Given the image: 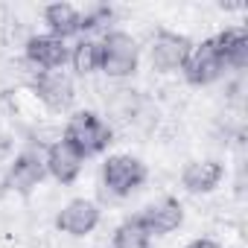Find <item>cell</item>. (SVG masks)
I'll return each instance as SVG.
<instances>
[{
	"instance_id": "obj_17",
	"label": "cell",
	"mask_w": 248,
	"mask_h": 248,
	"mask_svg": "<svg viewBox=\"0 0 248 248\" xmlns=\"http://www.w3.org/2000/svg\"><path fill=\"white\" fill-rule=\"evenodd\" d=\"M73 67L85 76V73H93L99 64H102V44L99 41H93V38H85V41H79L76 44V50H73Z\"/></svg>"
},
{
	"instance_id": "obj_8",
	"label": "cell",
	"mask_w": 248,
	"mask_h": 248,
	"mask_svg": "<svg viewBox=\"0 0 248 248\" xmlns=\"http://www.w3.org/2000/svg\"><path fill=\"white\" fill-rule=\"evenodd\" d=\"M44 164H47V170L56 175V181H62V184H70L79 172H82V164H85V158L64 140V138H59L50 149H47V155H44Z\"/></svg>"
},
{
	"instance_id": "obj_3",
	"label": "cell",
	"mask_w": 248,
	"mask_h": 248,
	"mask_svg": "<svg viewBox=\"0 0 248 248\" xmlns=\"http://www.w3.org/2000/svg\"><path fill=\"white\" fill-rule=\"evenodd\" d=\"M108 76H129L138 67V41L129 32H111L102 41V64Z\"/></svg>"
},
{
	"instance_id": "obj_16",
	"label": "cell",
	"mask_w": 248,
	"mask_h": 248,
	"mask_svg": "<svg viewBox=\"0 0 248 248\" xmlns=\"http://www.w3.org/2000/svg\"><path fill=\"white\" fill-rule=\"evenodd\" d=\"M149 236L140 219H129L114 231V248H149Z\"/></svg>"
},
{
	"instance_id": "obj_5",
	"label": "cell",
	"mask_w": 248,
	"mask_h": 248,
	"mask_svg": "<svg viewBox=\"0 0 248 248\" xmlns=\"http://www.w3.org/2000/svg\"><path fill=\"white\" fill-rule=\"evenodd\" d=\"M96 222H99V207H96L93 202H88V199H73V202H67V204L62 207L59 219H56L59 231H64V233H70V236H85V233H91V231L96 228Z\"/></svg>"
},
{
	"instance_id": "obj_13",
	"label": "cell",
	"mask_w": 248,
	"mask_h": 248,
	"mask_svg": "<svg viewBox=\"0 0 248 248\" xmlns=\"http://www.w3.org/2000/svg\"><path fill=\"white\" fill-rule=\"evenodd\" d=\"M44 18H47L53 35H59V38H64V35L82 30V15H79V9L70 6V3H53V6H47V9H44Z\"/></svg>"
},
{
	"instance_id": "obj_6",
	"label": "cell",
	"mask_w": 248,
	"mask_h": 248,
	"mask_svg": "<svg viewBox=\"0 0 248 248\" xmlns=\"http://www.w3.org/2000/svg\"><path fill=\"white\" fill-rule=\"evenodd\" d=\"M190 56V41L175 32H158L152 41V64L158 70H178Z\"/></svg>"
},
{
	"instance_id": "obj_10",
	"label": "cell",
	"mask_w": 248,
	"mask_h": 248,
	"mask_svg": "<svg viewBox=\"0 0 248 248\" xmlns=\"http://www.w3.org/2000/svg\"><path fill=\"white\" fill-rule=\"evenodd\" d=\"M35 88H38V96L56 111H62V108H67L73 102V82L62 70H41Z\"/></svg>"
},
{
	"instance_id": "obj_4",
	"label": "cell",
	"mask_w": 248,
	"mask_h": 248,
	"mask_svg": "<svg viewBox=\"0 0 248 248\" xmlns=\"http://www.w3.org/2000/svg\"><path fill=\"white\" fill-rule=\"evenodd\" d=\"M184 70H187V79L193 85H207V82L219 79L222 70H225V56H222L216 38H207L199 47H190V56L184 62Z\"/></svg>"
},
{
	"instance_id": "obj_9",
	"label": "cell",
	"mask_w": 248,
	"mask_h": 248,
	"mask_svg": "<svg viewBox=\"0 0 248 248\" xmlns=\"http://www.w3.org/2000/svg\"><path fill=\"white\" fill-rule=\"evenodd\" d=\"M44 172H47L44 155H41V152H24V155L15 158V164L9 167L6 187H12V190H18V193H30L32 187H38V181L44 178Z\"/></svg>"
},
{
	"instance_id": "obj_12",
	"label": "cell",
	"mask_w": 248,
	"mask_h": 248,
	"mask_svg": "<svg viewBox=\"0 0 248 248\" xmlns=\"http://www.w3.org/2000/svg\"><path fill=\"white\" fill-rule=\"evenodd\" d=\"M181 181L190 193H207L222 181V167L216 161H193V164H187Z\"/></svg>"
},
{
	"instance_id": "obj_14",
	"label": "cell",
	"mask_w": 248,
	"mask_h": 248,
	"mask_svg": "<svg viewBox=\"0 0 248 248\" xmlns=\"http://www.w3.org/2000/svg\"><path fill=\"white\" fill-rule=\"evenodd\" d=\"M216 44L225 56V67H245L248 62V35L245 30H228L216 35Z\"/></svg>"
},
{
	"instance_id": "obj_7",
	"label": "cell",
	"mask_w": 248,
	"mask_h": 248,
	"mask_svg": "<svg viewBox=\"0 0 248 248\" xmlns=\"http://www.w3.org/2000/svg\"><path fill=\"white\" fill-rule=\"evenodd\" d=\"M27 59L30 64L41 67V70H56L67 62V47H64V38L59 35H35L27 41Z\"/></svg>"
},
{
	"instance_id": "obj_11",
	"label": "cell",
	"mask_w": 248,
	"mask_h": 248,
	"mask_svg": "<svg viewBox=\"0 0 248 248\" xmlns=\"http://www.w3.org/2000/svg\"><path fill=\"white\" fill-rule=\"evenodd\" d=\"M184 219V210L175 199H164V202H155L146 207V213L140 216V222L146 225L149 233H170L181 225Z\"/></svg>"
},
{
	"instance_id": "obj_18",
	"label": "cell",
	"mask_w": 248,
	"mask_h": 248,
	"mask_svg": "<svg viewBox=\"0 0 248 248\" xmlns=\"http://www.w3.org/2000/svg\"><path fill=\"white\" fill-rule=\"evenodd\" d=\"M187 248H219L216 242H210V239H196V242H190Z\"/></svg>"
},
{
	"instance_id": "obj_15",
	"label": "cell",
	"mask_w": 248,
	"mask_h": 248,
	"mask_svg": "<svg viewBox=\"0 0 248 248\" xmlns=\"http://www.w3.org/2000/svg\"><path fill=\"white\" fill-rule=\"evenodd\" d=\"M140 105H143V99L138 96V91H129V88L111 91V96L105 99V108H108L117 120H126V123H135Z\"/></svg>"
},
{
	"instance_id": "obj_2",
	"label": "cell",
	"mask_w": 248,
	"mask_h": 248,
	"mask_svg": "<svg viewBox=\"0 0 248 248\" xmlns=\"http://www.w3.org/2000/svg\"><path fill=\"white\" fill-rule=\"evenodd\" d=\"M146 181V167L132 155H114L102 167V184L111 196H126Z\"/></svg>"
},
{
	"instance_id": "obj_1",
	"label": "cell",
	"mask_w": 248,
	"mask_h": 248,
	"mask_svg": "<svg viewBox=\"0 0 248 248\" xmlns=\"http://www.w3.org/2000/svg\"><path fill=\"white\" fill-rule=\"evenodd\" d=\"M82 158L85 155H96V152H102L108 143H111V129L105 126V123L96 117V114H91V111H79V114H73L70 117V123H67V129H64V135H62Z\"/></svg>"
}]
</instances>
